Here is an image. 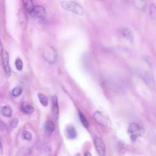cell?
<instances>
[{
  "label": "cell",
  "instance_id": "6da1fadb",
  "mask_svg": "<svg viewBox=\"0 0 156 156\" xmlns=\"http://www.w3.org/2000/svg\"><path fill=\"white\" fill-rule=\"evenodd\" d=\"M62 7L65 10L72 12L76 15L82 16L84 13L82 7L77 2L72 1H62Z\"/></svg>",
  "mask_w": 156,
  "mask_h": 156
},
{
  "label": "cell",
  "instance_id": "7a4b0ae2",
  "mask_svg": "<svg viewBox=\"0 0 156 156\" xmlns=\"http://www.w3.org/2000/svg\"><path fill=\"white\" fill-rule=\"evenodd\" d=\"M128 132L131 140L134 141L138 137L143 136L144 130V129L138 124L132 122L128 127Z\"/></svg>",
  "mask_w": 156,
  "mask_h": 156
},
{
  "label": "cell",
  "instance_id": "3957f363",
  "mask_svg": "<svg viewBox=\"0 0 156 156\" xmlns=\"http://www.w3.org/2000/svg\"><path fill=\"white\" fill-rule=\"evenodd\" d=\"M30 13L32 17L40 20L44 19L46 15L44 8L40 5L34 6Z\"/></svg>",
  "mask_w": 156,
  "mask_h": 156
},
{
  "label": "cell",
  "instance_id": "277c9868",
  "mask_svg": "<svg viewBox=\"0 0 156 156\" xmlns=\"http://www.w3.org/2000/svg\"><path fill=\"white\" fill-rule=\"evenodd\" d=\"M94 141L98 154L101 156H104L105 154V148L103 140L100 137L95 136Z\"/></svg>",
  "mask_w": 156,
  "mask_h": 156
},
{
  "label": "cell",
  "instance_id": "5b68a950",
  "mask_svg": "<svg viewBox=\"0 0 156 156\" xmlns=\"http://www.w3.org/2000/svg\"><path fill=\"white\" fill-rule=\"evenodd\" d=\"M2 57L4 69L7 75L9 77L11 74V69L9 65V56L7 51H4L2 53Z\"/></svg>",
  "mask_w": 156,
  "mask_h": 156
},
{
  "label": "cell",
  "instance_id": "8992f818",
  "mask_svg": "<svg viewBox=\"0 0 156 156\" xmlns=\"http://www.w3.org/2000/svg\"><path fill=\"white\" fill-rule=\"evenodd\" d=\"M20 108L22 112L27 114H32L34 111V106L30 102L27 101L22 103Z\"/></svg>",
  "mask_w": 156,
  "mask_h": 156
},
{
  "label": "cell",
  "instance_id": "52a82bcc",
  "mask_svg": "<svg viewBox=\"0 0 156 156\" xmlns=\"http://www.w3.org/2000/svg\"><path fill=\"white\" fill-rule=\"evenodd\" d=\"M95 120L98 123L104 126H106L108 123L107 118L101 113L99 112H96L94 115Z\"/></svg>",
  "mask_w": 156,
  "mask_h": 156
},
{
  "label": "cell",
  "instance_id": "ba28073f",
  "mask_svg": "<svg viewBox=\"0 0 156 156\" xmlns=\"http://www.w3.org/2000/svg\"><path fill=\"white\" fill-rule=\"evenodd\" d=\"M122 35L126 38L130 42L132 43L134 41V35L133 32L129 28L125 27L121 30Z\"/></svg>",
  "mask_w": 156,
  "mask_h": 156
},
{
  "label": "cell",
  "instance_id": "9c48e42d",
  "mask_svg": "<svg viewBox=\"0 0 156 156\" xmlns=\"http://www.w3.org/2000/svg\"><path fill=\"white\" fill-rule=\"evenodd\" d=\"M55 129V126L51 120L47 121L44 124V130L45 133L48 135L51 134Z\"/></svg>",
  "mask_w": 156,
  "mask_h": 156
},
{
  "label": "cell",
  "instance_id": "30bf717a",
  "mask_svg": "<svg viewBox=\"0 0 156 156\" xmlns=\"http://www.w3.org/2000/svg\"><path fill=\"white\" fill-rule=\"evenodd\" d=\"M135 7L142 11H144L146 8L147 0H133Z\"/></svg>",
  "mask_w": 156,
  "mask_h": 156
},
{
  "label": "cell",
  "instance_id": "8fae6325",
  "mask_svg": "<svg viewBox=\"0 0 156 156\" xmlns=\"http://www.w3.org/2000/svg\"><path fill=\"white\" fill-rule=\"evenodd\" d=\"M143 79L147 85L151 88L154 85V79L151 75L148 72L144 73L142 76Z\"/></svg>",
  "mask_w": 156,
  "mask_h": 156
},
{
  "label": "cell",
  "instance_id": "7c38bea8",
  "mask_svg": "<svg viewBox=\"0 0 156 156\" xmlns=\"http://www.w3.org/2000/svg\"><path fill=\"white\" fill-rule=\"evenodd\" d=\"M66 134L69 138L75 139L77 136V133L75 128L72 126H67L66 129Z\"/></svg>",
  "mask_w": 156,
  "mask_h": 156
},
{
  "label": "cell",
  "instance_id": "4fadbf2b",
  "mask_svg": "<svg viewBox=\"0 0 156 156\" xmlns=\"http://www.w3.org/2000/svg\"><path fill=\"white\" fill-rule=\"evenodd\" d=\"M52 99L53 112L55 117L57 118L58 117L59 112L58 98L56 96H54L52 97Z\"/></svg>",
  "mask_w": 156,
  "mask_h": 156
},
{
  "label": "cell",
  "instance_id": "5bb4252c",
  "mask_svg": "<svg viewBox=\"0 0 156 156\" xmlns=\"http://www.w3.org/2000/svg\"><path fill=\"white\" fill-rule=\"evenodd\" d=\"M1 112L4 116L10 117L12 115V108L9 106H5L2 108Z\"/></svg>",
  "mask_w": 156,
  "mask_h": 156
},
{
  "label": "cell",
  "instance_id": "9a60e30c",
  "mask_svg": "<svg viewBox=\"0 0 156 156\" xmlns=\"http://www.w3.org/2000/svg\"><path fill=\"white\" fill-rule=\"evenodd\" d=\"M149 14L151 19L156 23V7L153 4L150 6Z\"/></svg>",
  "mask_w": 156,
  "mask_h": 156
},
{
  "label": "cell",
  "instance_id": "2e32d148",
  "mask_svg": "<svg viewBox=\"0 0 156 156\" xmlns=\"http://www.w3.org/2000/svg\"><path fill=\"white\" fill-rule=\"evenodd\" d=\"M23 1L25 9L30 13L34 6L33 0H23Z\"/></svg>",
  "mask_w": 156,
  "mask_h": 156
},
{
  "label": "cell",
  "instance_id": "e0dca14e",
  "mask_svg": "<svg viewBox=\"0 0 156 156\" xmlns=\"http://www.w3.org/2000/svg\"><path fill=\"white\" fill-rule=\"evenodd\" d=\"M37 96L41 104L44 106H47L48 103L47 97L44 95L40 93H38Z\"/></svg>",
  "mask_w": 156,
  "mask_h": 156
},
{
  "label": "cell",
  "instance_id": "ac0fdd59",
  "mask_svg": "<svg viewBox=\"0 0 156 156\" xmlns=\"http://www.w3.org/2000/svg\"><path fill=\"white\" fill-rule=\"evenodd\" d=\"M22 136L23 138L29 141H30L32 139V135L30 132L24 130L22 133Z\"/></svg>",
  "mask_w": 156,
  "mask_h": 156
},
{
  "label": "cell",
  "instance_id": "d6986e66",
  "mask_svg": "<svg viewBox=\"0 0 156 156\" xmlns=\"http://www.w3.org/2000/svg\"><path fill=\"white\" fill-rule=\"evenodd\" d=\"M78 113L79 118L82 125L85 127L87 128L88 126V123L85 117L80 111H79Z\"/></svg>",
  "mask_w": 156,
  "mask_h": 156
},
{
  "label": "cell",
  "instance_id": "ffe728a7",
  "mask_svg": "<svg viewBox=\"0 0 156 156\" xmlns=\"http://www.w3.org/2000/svg\"><path fill=\"white\" fill-rule=\"evenodd\" d=\"M22 91V90L21 88L19 87H16L13 90L12 94L14 97H17L21 94Z\"/></svg>",
  "mask_w": 156,
  "mask_h": 156
},
{
  "label": "cell",
  "instance_id": "44dd1931",
  "mask_svg": "<svg viewBox=\"0 0 156 156\" xmlns=\"http://www.w3.org/2000/svg\"><path fill=\"white\" fill-rule=\"evenodd\" d=\"M15 65L16 69L20 71L22 69L23 67V63L20 59L18 58L16 60Z\"/></svg>",
  "mask_w": 156,
  "mask_h": 156
},
{
  "label": "cell",
  "instance_id": "7402d4cb",
  "mask_svg": "<svg viewBox=\"0 0 156 156\" xmlns=\"http://www.w3.org/2000/svg\"><path fill=\"white\" fill-rule=\"evenodd\" d=\"M19 123V120L17 118L14 119L11 121L10 124V127L12 129L16 128Z\"/></svg>",
  "mask_w": 156,
  "mask_h": 156
},
{
  "label": "cell",
  "instance_id": "603a6c76",
  "mask_svg": "<svg viewBox=\"0 0 156 156\" xmlns=\"http://www.w3.org/2000/svg\"><path fill=\"white\" fill-rule=\"evenodd\" d=\"M145 60L148 65H151L152 64V60L150 57L148 56H146L145 58Z\"/></svg>",
  "mask_w": 156,
  "mask_h": 156
},
{
  "label": "cell",
  "instance_id": "cb8c5ba5",
  "mask_svg": "<svg viewBox=\"0 0 156 156\" xmlns=\"http://www.w3.org/2000/svg\"><path fill=\"white\" fill-rule=\"evenodd\" d=\"M0 50H1V55L2 54V52H3V51H2V50H3V46H2V43L1 42V44H0Z\"/></svg>",
  "mask_w": 156,
  "mask_h": 156
},
{
  "label": "cell",
  "instance_id": "d4e9b609",
  "mask_svg": "<svg viewBox=\"0 0 156 156\" xmlns=\"http://www.w3.org/2000/svg\"><path fill=\"white\" fill-rule=\"evenodd\" d=\"M0 151H1V153H2V152H3V149H2V144L1 142L0 143Z\"/></svg>",
  "mask_w": 156,
  "mask_h": 156
},
{
  "label": "cell",
  "instance_id": "484cf974",
  "mask_svg": "<svg viewBox=\"0 0 156 156\" xmlns=\"http://www.w3.org/2000/svg\"><path fill=\"white\" fill-rule=\"evenodd\" d=\"M85 156H91V154H90L89 153V152H86L85 154Z\"/></svg>",
  "mask_w": 156,
  "mask_h": 156
}]
</instances>
